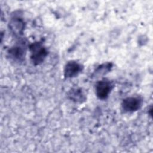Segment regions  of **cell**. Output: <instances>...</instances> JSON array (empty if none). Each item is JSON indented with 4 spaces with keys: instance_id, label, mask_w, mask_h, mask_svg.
<instances>
[{
    "instance_id": "obj_4",
    "label": "cell",
    "mask_w": 153,
    "mask_h": 153,
    "mask_svg": "<svg viewBox=\"0 0 153 153\" xmlns=\"http://www.w3.org/2000/svg\"><path fill=\"white\" fill-rule=\"evenodd\" d=\"M81 71V65L74 61L68 62L65 68V76L67 78L75 76Z\"/></svg>"
},
{
    "instance_id": "obj_2",
    "label": "cell",
    "mask_w": 153,
    "mask_h": 153,
    "mask_svg": "<svg viewBox=\"0 0 153 153\" xmlns=\"http://www.w3.org/2000/svg\"><path fill=\"white\" fill-rule=\"evenodd\" d=\"M112 84L109 81L104 79L97 82L96 87V94L100 99H105L108 97L112 89Z\"/></svg>"
},
{
    "instance_id": "obj_5",
    "label": "cell",
    "mask_w": 153,
    "mask_h": 153,
    "mask_svg": "<svg viewBox=\"0 0 153 153\" xmlns=\"http://www.w3.org/2000/svg\"><path fill=\"white\" fill-rule=\"evenodd\" d=\"M13 56L19 58V57H21L22 56L23 54V51L22 50L19 48V47H16L14 48V49H13L11 50V52H10Z\"/></svg>"
},
{
    "instance_id": "obj_1",
    "label": "cell",
    "mask_w": 153,
    "mask_h": 153,
    "mask_svg": "<svg viewBox=\"0 0 153 153\" xmlns=\"http://www.w3.org/2000/svg\"><path fill=\"white\" fill-rule=\"evenodd\" d=\"M32 52L31 59L35 64H39L43 60L47 55L45 49L39 43H34L30 46Z\"/></svg>"
},
{
    "instance_id": "obj_3",
    "label": "cell",
    "mask_w": 153,
    "mask_h": 153,
    "mask_svg": "<svg viewBox=\"0 0 153 153\" xmlns=\"http://www.w3.org/2000/svg\"><path fill=\"white\" fill-rule=\"evenodd\" d=\"M141 106V100L138 97H128L124 99L122 103L123 109L126 112H133L139 109Z\"/></svg>"
}]
</instances>
